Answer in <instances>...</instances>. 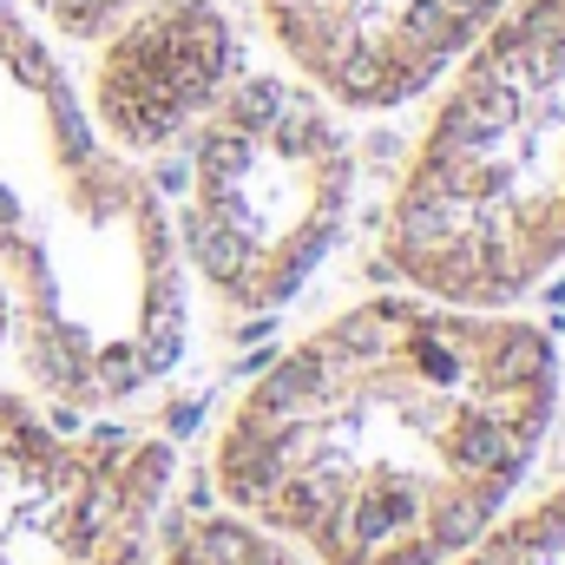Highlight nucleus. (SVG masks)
I'll return each instance as SVG.
<instances>
[{
    "label": "nucleus",
    "instance_id": "obj_7",
    "mask_svg": "<svg viewBox=\"0 0 565 565\" xmlns=\"http://www.w3.org/2000/svg\"><path fill=\"white\" fill-rule=\"evenodd\" d=\"M244 73L237 20L217 0H132L99 40L79 79L99 139L126 158L178 145Z\"/></svg>",
    "mask_w": 565,
    "mask_h": 565
},
{
    "label": "nucleus",
    "instance_id": "obj_9",
    "mask_svg": "<svg viewBox=\"0 0 565 565\" xmlns=\"http://www.w3.org/2000/svg\"><path fill=\"white\" fill-rule=\"evenodd\" d=\"M447 565H565V487L540 493L520 513H500L467 553Z\"/></svg>",
    "mask_w": 565,
    "mask_h": 565
},
{
    "label": "nucleus",
    "instance_id": "obj_4",
    "mask_svg": "<svg viewBox=\"0 0 565 565\" xmlns=\"http://www.w3.org/2000/svg\"><path fill=\"white\" fill-rule=\"evenodd\" d=\"M355 145L342 113L296 73H237L184 132L178 257L184 277L237 316H270L342 244Z\"/></svg>",
    "mask_w": 565,
    "mask_h": 565
},
{
    "label": "nucleus",
    "instance_id": "obj_3",
    "mask_svg": "<svg viewBox=\"0 0 565 565\" xmlns=\"http://www.w3.org/2000/svg\"><path fill=\"white\" fill-rule=\"evenodd\" d=\"M382 257L467 309H513L565 264V0H507L447 66Z\"/></svg>",
    "mask_w": 565,
    "mask_h": 565
},
{
    "label": "nucleus",
    "instance_id": "obj_1",
    "mask_svg": "<svg viewBox=\"0 0 565 565\" xmlns=\"http://www.w3.org/2000/svg\"><path fill=\"white\" fill-rule=\"evenodd\" d=\"M559 349L533 316L362 296L244 388L217 493L302 565H447L533 473Z\"/></svg>",
    "mask_w": 565,
    "mask_h": 565
},
{
    "label": "nucleus",
    "instance_id": "obj_6",
    "mask_svg": "<svg viewBox=\"0 0 565 565\" xmlns=\"http://www.w3.org/2000/svg\"><path fill=\"white\" fill-rule=\"evenodd\" d=\"M507 0H257L282 66L335 113H395L447 79Z\"/></svg>",
    "mask_w": 565,
    "mask_h": 565
},
{
    "label": "nucleus",
    "instance_id": "obj_8",
    "mask_svg": "<svg viewBox=\"0 0 565 565\" xmlns=\"http://www.w3.org/2000/svg\"><path fill=\"white\" fill-rule=\"evenodd\" d=\"M145 565H302L282 540H270L264 526H250L244 513H191L178 520Z\"/></svg>",
    "mask_w": 565,
    "mask_h": 565
},
{
    "label": "nucleus",
    "instance_id": "obj_10",
    "mask_svg": "<svg viewBox=\"0 0 565 565\" xmlns=\"http://www.w3.org/2000/svg\"><path fill=\"white\" fill-rule=\"evenodd\" d=\"M40 13V26L60 40V46H93L132 0H26Z\"/></svg>",
    "mask_w": 565,
    "mask_h": 565
},
{
    "label": "nucleus",
    "instance_id": "obj_2",
    "mask_svg": "<svg viewBox=\"0 0 565 565\" xmlns=\"http://www.w3.org/2000/svg\"><path fill=\"white\" fill-rule=\"evenodd\" d=\"M0 289L20 375L66 415L126 422L191 362L171 211L99 139L66 46L0 0Z\"/></svg>",
    "mask_w": 565,
    "mask_h": 565
},
{
    "label": "nucleus",
    "instance_id": "obj_5",
    "mask_svg": "<svg viewBox=\"0 0 565 565\" xmlns=\"http://www.w3.org/2000/svg\"><path fill=\"white\" fill-rule=\"evenodd\" d=\"M171 467V440L66 415L20 375L0 289V565H145Z\"/></svg>",
    "mask_w": 565,
    "mask_h": 565
}]
</instances>
